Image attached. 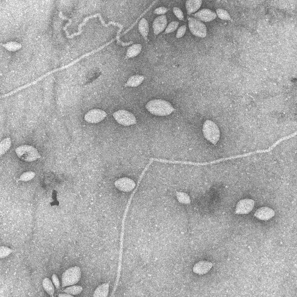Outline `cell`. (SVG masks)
<instances>
[{
	"label": "cell",
	"mask_w": 297,
	"mask_h": 297,
	"mask_svg": "<svg viewBox=\"0 0 297 297\" xmlns=\"http://www.w3.org/2000/svg\"><path fill=\"white\" fill-rule=\"evenodd\" d=\"M147 110L154 115L164 116L172 113L174 109L168 102L160 99H156L148 102L146 105Z\"/></svg>",
	"instance_id": "1"
},
{
	"label": "cell",
	"mask_w": 297,
	"mask_h": 297,
	"mask_svg": "<svg viewBox=\"0 0 297 297\" xmlns=\"http://www.w3.org/2000/svg\"><path fill=\"white\" fill-rule=\"evenodd\" d=\"M204 136L208 141L214 145L219 141L220 136L218 125L212 121L207 119L204 122L202 127Z\"/></svg>",
	"instance_id": "2"
},
{
	"label": "cell",
	"mask_w": 297,
	"mask_h": 297,
	"mask_svg": "<svg viewBox=\"0 0 297 297\" xmlns=\"http://www.w3.org/2000/svg\"><path fill=\"white\" fill-rule=\"evenodd\" d=\"M15 151L20 159L26 162L34 161L41 157L37 149L30 145L20 146L16 149Z\"/></svg>",
	"instance_id": "3"
},
{
	"label": "cell",
	"mask_w": 297,
	"mask_h": 297,
	"mask_svg": "<svg viewBox=\"0 0 297 297\" xmlns=\"http://www.w3.org/2000/svg\"><path fill=\"white\" fill-rule=\"evenodd\" d=\"M81 276V271L79 267L74 266L69 268L62 276V286L65 287L76 284L79 281Z\"/></svg>",
	"instance_id": "4"
},
{
	"label": "cell",
	"mask_w": 297,
	"mask_h": 297,
	"mask_svg": "<svg viewBox=\"0 0 297 297\" xmlns=\"http://www.w3.org/2000/svg\"><path fill=\"white\" fill-rule=\"evenodd\" d=\"M113 116L119 124L124 126L135 124L136 119L134 115L130 112L124 110L117 111L113 114Z\"/></svg>",
	"instance_id": "5"
},
{
	"label": "cell",
	"mask_w": 297,
	"mask_h": 297,
	"mask_svg": "<svg viewBox=\"0 0 297 297\" xmlns=\"http://www.w3.org/2000/svg\"><path fill=\"white\" fill-rule=\"evenodd\" d=\"M188 20L189 28L193 35L201 38L206 37L207 33V27L203 23L193 17H189Z\"/></svg>",
	"instance_id": "6"
},
{
	"label": "cell",
	"mask_w": 297,
	"mask_h": 297,
	"mask_svg": "<svg viewBox=\"0 0 297 297\" xmlns=\"http://www.w3.org/2000/svg\"><path fill=\"white\" fill-rule=\"evenodd\" d=\"M106 115V113L104 110L95 108L88 112L85 115L84 119L89 123L95 124L102 121Z\"/></svg>",
	"instance_id": "7"
},
{
	"label": "cell",
	"mask_w": 297,
	"mask_h": 297,
	"mask_svg": "<svg viewBox=\"0 0 297 297\" xmlns=\"http://www.w3.org/2000/svg\"><path fill=\"white\" fill-rule=\"evenodd\" d=\"M254 205V201L253 200L249 198L242 199L237 204L235 212L240 214H248L252 211Z\"/></svg>",
	"instance_id": "8"
},
{
	"label": "cell",
	"mask_w": 297,
	"mask_h": 297,
	"mask_svg": "<svg viewBox=\"0 0 297 297\" xmlns=\"http://www.w3.org/2000/svg\"><path fill=\"white\" fill-rule=\"evenodd\" d=\"M116 187L119 190L124 192H128L134 189L136 185L132 179L127 177L120 178L115 182Z\"/></svg>",
	"instance_id": "9"
},
{
	"label": "cell",
	"mask_w": 297,
	"mask_h": 297,
	"mask_svg": "<svg viewBox=\"0 0 297 297\" xmlns=\"http://www.w3.org/2000/svg\"><path fill=\"white\" fill-rule=\"evenodd\" d=\"M193 15L198 19L205 22L211 21L217 17L216 13L215 12L207 8L202 9Z\"/></svg>",
	"instance_id": "10"
},
{
	"label": "cell",
	"mask_w": 297,
	"mask_h": 297,
	"mask_svg": "<svg viewBox=\"0 0 297 297\" xmlns=\"http://www.w3.org/2000/svg\"><path fill=\"white\" fill-rule=\"evenodd\" d=\"M167 23V20L165 15H161L156 17L152 24V28L154 34L157 35L162 32L166 28Z\"/></svg>",
	"instance_id": "11"
},
{
	"label": "cell",
	"mask_w": 297,
	"mask_h": 297,
	"mask_svg": "<svg viewBox=\"0 0 297 297\" xmlns=\"http://www.w3.org/2000/svg\"><path fill=\"white\" fill-rule=\"evenodd\" d=\"M275 214V212L272 209L268 207H264L257 209L254 215L259 220H266L272 218Z\"/></svg>",
	"instance_id": "12"
},
{
	"label": "cell",
	"mask_w": 297,
	"mask_h": 297,
	"mask_svg": "<svg viewBox=\"0 0 297 297\" xmlns=\"http://www.w3.org/2000/svg\"><path fill=\"white\" fill-rule=\"evenodd\" d=\"M212 265V263L210 262L205 261H200L194 266L193 271L198 274H204L209 271Z\"/></svg>",
	"instance_id": "13"
},
{
	"label": "cell",
	"mask_w": 297,
	"mask_h": 297,
	"mask_svg": "<svg viewBox=\"0 0 297 297\" xmlns=\"http://www.w3.org/2000/svg\"><path fill=\"white\" fill-rule=\"evenodd\" d=\"M202 3L201 0L186 1L185 3V7L187 13L190 15L196 12L200 8Z\"/></svg>",
	"instance_id": "14"
},
{
	"label": "cell",
	"mask_w": 297,
	"mask_h": 297,
	"mask_svg": "<svg viewBox=\"0 0 297 297\" xmlns=\"http://www.w3.org/2000/svg\"><path fill=\"white\" fill-rule=\"evenodd\" d=\"M109 285L108 283H104L99 285L94 292L95 297H106L109 291Z\"/></svg>",
	"instance_id": "15"
},
{
	"label": "cell",
	"mask_w": 297,
	"mask_h": 297,
	"mask_svg": "<svg viewBox=\"0 0 297 297\" xmlns=\"http://www.w3.org/2000/svg\"><path fill=\"white\" fill-rule=\"evenodd\" d=\"M138 28L141 34L144 38L146 39L149 32V28L148 23L145 19L142 18L140 20Z\"/></svg>",
	"instance_id": "16"
},
{
	"label": "cell",
	"mask_w": 297,
	"mask_h": 297,
	"mask_svg": "<svg viewBox=\"0 0 297 297\" xmlns=\"http://www.w3.org/2000/svg\"><path fill=\"white\" fill-rule=\"evenodd\" d=\"M142 46L139 44H133L128 48L126 55L129 58H132L138 55L141 51Z\"/></svg>",
	"instance_id": "17"
},
{
	"label": "cell",
	"mask_w": 297,
	"mask_h": 297,
	"mask_svg": "<svg viewBox=\"0 0 297 297\" xmlns=\"http://www.w3.org/2000/svg\"><path fill=\"white\" fill-rule=\"evenodd\" d=\"M144 77L143 76L136 75L131 76L127 80L126 85L131 87H135L140 85L143 81Z\"/></svg>",
	"instance_id": "18"
},
{
	"label": "cell",
	"mask_w": 297,
	"mask_h": 297,
	"mask_svg": "<svg viewBox=\"0 0 297 297\" xmlns=\"http://www.w3.org/2000/svg\"><path fill=\"white\" fill-rule=\"evenodd\" d=\"M42 286L46 293L51 296H53L55 287L52 281L48 278L44 279L42 282Z\"/></svg>",
	"instance_id": "19"
},
{
	"label": "cell",
	"mask_w": 297,
	"mask_h": 297,
	"mask_svg": "<svg viewBox=\"0 0 297 297\" xmlns=\"http://www.w3.org/2000/svg\"><path fill=\"white\" fill-rule=\"evenodd\" d=\"M1 45L10 51H17L22 47L21 44L14 41H9L5 44L1 43Z\"/></svg>",
	"instance_id": "20"
},
{
	"label": "cell",
	"mask_w": 297,
	"mask_h": 297,
	"mask_svg": "<svg viewBox=\"0 0 297 297\" xmlns=\"http://www.w3.org/2000/svg\"><path fill=\"white\" fill-rule=\"evenodd\" d=\"M11 141L9 137H7L2 140L0 144V154L3 155L10 149L11 146Z\"/></svg>",
	"instance_id": "21"
},
{
	"label": "cell",
	"mask_w": 297,
	"mask_h": 297,
	"mask_svg": "<svg viewBox=\"0 0 297 297\" xmlns=\"http://www.w3.org/2000/svg\"><path fill=\"white\" fill-rule=\"evenodd\" d=\"M82 287L78 285H72L65 288L64 291L71 295H76L80 293L82 291Z\"/></svg>",
	"instance_id": "22"
},
{
	"label": "cell",
	"mask_w": 297,
	"mask_h": 297,
	"mask_svg": "<svg viewBox=\"0 0 297 297\" xmlns=\"http://www.w3.org/2000/svg\"><path fill=\"white\" fill-rule=\"evenodd\" d=\"M216 12L217 16L222 20H229L231 19V17L229 13L224 9L218 8L216 10Z\"/></svg>",
	"instance_id": "23"
},
{
	"label": "cell",
	"mask_w": 297,
	"mask_h": 297,
	"mask_svg": "<svg viewBox=\"0 0 297 297\" xmlns=\"http://www.w3.org/2000/svg\"><path fill=\"white\" fill-rule=\"evenodd\" d=\"M35 174L32 171H27L23 173L20 176L19 180L27 181L33 179L35 176Z\"/></svg>",
	"instance_id": "24"
},
{
	"label": "cell",
	"mask_w": 297,
	"mask_h": 297,
	"mask_svg": "<svg viewBox=\"0 0 297 297\" xmlns=\"http://www.w3.org/2000/svg\"><path fill=\"white\" fill-rule=\"evenodd\" d=\"M179 23L178 21H174L170 22L166 27L165 32L169 33L175 31L177 28Z\"/></svg>",
	"instance_id": "25"
},
{
	"label": "cell",
	"mask_w": 297,
	"mask_h": 297,
	"mask_svg": "<svg viewBox=\"0 0 297 297\" xmlns=\"http://www.w3.org/2000/svg\"><path fill=\"white\" fill-rule=\"evenodd\" d=\"M176 195L178 201L183 203H187L189 201L188 196L186 193L182 192H177Z\"/></svg>",
	"instance_id": "26"
},
{
	"label": "cell",
	"mask_w": 297,
	"mask_h": 297,
	"mask_svg": "<svg viewBox=\"0 0 297 297\" xmlns=\"http://www.w3.org/2000/svg\"><path fill=\"white\" fill-rule=\"evenodd\" d=\"M13 250L10 248L4 246L0 247V258H3L8 256L10 254Z\"/></svg>",
	"instance_id": "27"
},
{
	"label": "cell",
	"mask_w": 297,
	"mask_h": 297,
	"mask_svg": "<svg viewBox=\"0 0 297 297\" xmlns=\"http://www.w3.org/2000/svg\"><path fill=\"white\" fill-rule=\"evenodd\" d=\"M173 11L174 14L178 19L181 20H184V17L183 13L180 8L174 7L173 8Z\"/></svg>",
	"instance_id": "28"
},
{
	"label": "cell",
	"mask_w": 297,
	"mask_h": 297,
	"mask_svg": "<svg viewBox=\"0 0 297 297\" xmlns=\"http://www.w3.org/2000/svg\"><path fill=\"white\" fill-rule=\"evenodd\" d=\"M186 28V26L185 25H183L181 26L177 31L176 37L178 38L182 37L185 34Z\"/></svg>",
	"instance_id": "29"
},
{
	"label": "cell",
	"mask_w": 297,
	"mask_h": 297,
	"mask_svg": "<svg viewBox=\"0 0 297 297\" xmlns=\"http://www.w3.org/2000/svg\"><path fill=\"white\" fill-rule=\"evenodd\" d=\"M168 9L164 7L161 6L156 8L154 11V13L158 15H163L167 12Z\"/></svg>",
	"instance_id": "30"
},
{
	"label": "cell",
	"mask_w": 297,
	"mask_h": 297,
	"mask_svg": "<svg viewBox=\"0 0 297 297\" xmlns=\"http://www.w3.org/2000/svg\"><path fill=\"white\" fill-rule=\"evenodd\" d=\"M51 279L52 282L56 288L57 289L59 288L60 286V283L59 280L57 276L55 274H53L52 276Z\"/></svg>",
	"instance_id": "31"
},
{
	"label": "cell",
	"mask_w": 297,
	"mask_h": 297,
	"mask_svg": "<svg viewBox=\"0 0 297 297\" xmlns=\"http://www.w3.org/2000/svg\"><path fill=\"white\" fill-rule=\"evenodd\" d=\"M58 296L59 297H73V295H70V294H69L66 293L59 294Z\"/></svg>",
	"instance_id": "32"
}]
</instances>
